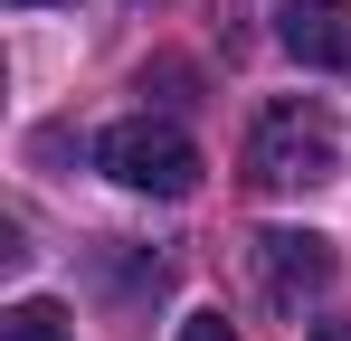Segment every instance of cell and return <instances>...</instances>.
<instances>
[{
    "label": "cell",
    "instance_id": "obj_1",
    "mask_svg": "<svg viewBox=\"0 0 351 341\" xmlns=\"http://www.w3.org/2000/svg\"><path fill=\"white\" fill-rule=\"evenodd\" d=\"M95 170L123 180V190H143V199H190V190H199V142H190L180 123L133 114V123H105V133H95Z\"/></svg>",
    "mask_w": 351,
    "mask_h": 341
},
{
    "label": "cell",
    "instance_id": "obj_2",
    "mask_svg": "<svg viewBox=\"0 0 351 341\" xmlns=\"http://www.w3.org/2000/svg\"><path fill=\"white\" fill-rule=\"evenodd\" d=\"M247 180L256 190H313V180H332V123L313 105H266L247 123Z\"/></svg>",
    "mask_w": 351,
    "mask_h": 341
},
{
    "label": "cell",
    "instance_id": "obj_3",
    "mask_svg": "<svg viewBox=\"0 0 351 341\" xmlns=\"http://www.w3.org/2000/svg\"><path fill=\"white\" fill-rule=\"evenodd\" d=\"M332 266H342V256H332V237H313V227H266V237H256V275H266V294H276L285 313H304V303L332 284Z\"/></svg>",
    "mask_w": 351,
    "mask_h": 341
},
{
    "label": "cell",
    "instance_id": "obj_4",
    "mask_svg": "<svg viewBox=\"0 0 351 341\" xmlns=\"http://www.w3.org/2000/svg\"><path fill=\"white\" fill-rule=\"evenodd\" d=\"M276 38L294 66H351V0H285Z\"/></svg>",
    "mask_w": 351,
    "mask_h": 341
},
{
    "label": "cell",
    "instance_id": "obj_5",
    "mask_svg": "<svg viewBox=\"0 0 351 341\" xmlns=\"http://www.w3.org/2000/svg\"><path fill=\"white\" fill-rule=\"evenodd\" d=\"M0 341H66V303L58 294H19L0 313Z\"/></svg>",
    "mask_w": 351,
    "mask_h": 341
},
{
    "label": "cell",
    "instance_id": "obj_6",
    "mask_svg": "<svg viewBox=\"0 0 351 341\" xmlns=\"http://www.w3.org/2000/svg\"><path fill=\"white\" fill-rule=\"evenodd\" d=\"M171 341H237V323H228V313H190Z\"/></svg>",
    "mask_w": 351,
    "mask_h": 341
},
{
    "label": "cell",
    "instance_id": "obj_7",
    "mask_svg": "<svg viewBox=\"0 0 351 341\" xmlns=\"http://www.w3.org/2000/svg\"><path fill=\"white\" fill-rule=\"evenodd\" d=\"M304 341H351V313H332V323H313Z\"/></svg>",
    "mask_w": 351,
    "mask_h": 341
},
{
    "label": "cell",
    "instance_id": "obj_8",
    "mask_svg": "<svg viewBox=\"0 0 351 341\" xmlns=\"http://www.w3.org/2000/svg\"><path fill=\"white\" fill-rule=\"evenodd\" d=\"M19 10H58V0H19ZM66 10H76V0H66Z\"/></svg>",
    "mask_w": 351,
    "mask_h": 341
}]
</instances>
